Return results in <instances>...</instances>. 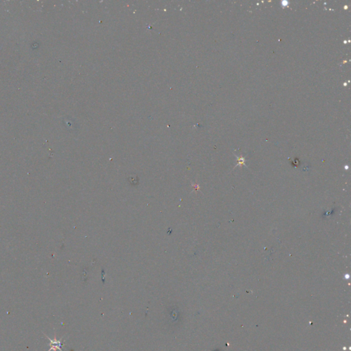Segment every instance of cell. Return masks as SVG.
Segmentation results:
<instances>
[{
    "mask_svg": "<svg viewBox=\"0 0 351 351\" xmlns=\"http://www.w3.org/2000/svg\"><path fill=\"white\" fill-rule=\"evenodd\" d=\"M46 337L48 338V340H49L50 342V346L51 347H50V349L48 350V351H51V350L56 351V350H59L60 351H63L62 350V347L63 346H64V344H63V343L62 342V341H61L63 338L60 340H57L56 336L54 337V340L50 339V338L47 336H46Z\"/></svg>",
    "mask_w": 351,
    "mask_h": 351,
    "instance_id": "obj_1",
    "label": "cell"
}]
</instances>
